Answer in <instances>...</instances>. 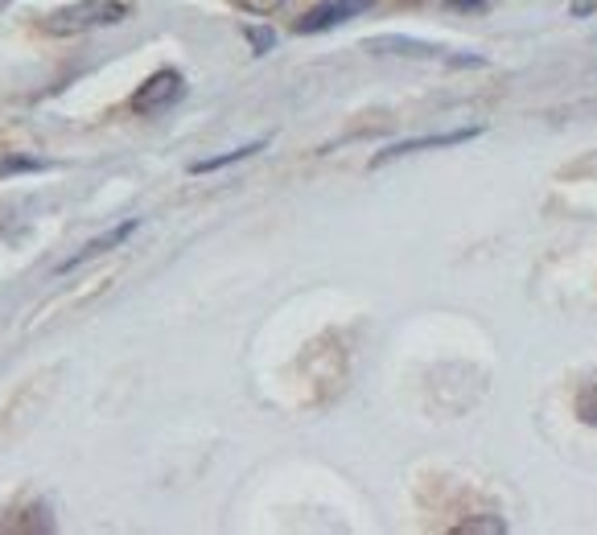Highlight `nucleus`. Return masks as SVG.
Masks as SVG:
<instances>
[{
	"label": "nucleus",
	"instance_id": "1",
	"mask_svg": "<svg viewBox=\"0 0 597 535\" xmlns=\"http://www.w3.org/2000/svg\"><path fill=\"white\" fill-rule=\"evenodd\" d=\"M128 17V4L124 0H74V4H62L54 13L42 17V30L54 33V38H71V33H91L103 30V25H120Z\"/></svg>",
	"mask_w": 597,
	"mask_h": 535
},
{
	"label": "nucleus",
	"instance_id": "2",
	"mask_svg": "<svg viewBox=\"0 0 597 535\" xmlns=\"http://www.w3.org/2000/svg\"><path fill=\"white\" fill-rule=\"evenodd\" d=\"M186 95V79L177 71H153L141 83V91L132 95V112L136 116H161V112H169L177 100Z\"/></svg>",
	"mask_w": 597,
	"mask_h": 535
},
{
	"label": "nucleus",
	"instance_id": "3",
	"mask_svg": "<svg viewBox=\"0 0 597 535\" xmlns=\"http://www.w3.org/2000/svg\"><path fill=\"white\" fill-rule=\"evenodd\" d=\"M375 0H318L301 21H297V33H321V30H334L342 21L359 13H371Z\"/></svg>",
	"mask_w": 597,
	"mask_h": 535
},
{
	"label": "nucleus",
	"instance_id": "4",
	"mask_svg": "<svg viewBox=\"0 0 597 535\" xmlns=\"http://www.w3.org/2000/svg\"><path fill=\"white\" fill-rule=\"evenodd\" d=\"M482 128H457V132H441V136H416V141H400V145L383 148L371 165H388V161L404 157V153H421V148H445V145H462V141H474Z\"/></svg>",
	"mask_w": 597,
	"mask_h": 535
},
{
	"label": "nucleus",
	"instance_id": "5",
	"mask_svg": "<svg viewBox=\"0 0 597 535\" xmlns=\"http://www.w3.org/2000/svg\"><path fill=\"white\" fill-rule=\"evenodd\" d=\"M367 50H371V54H395V59H445L441 45L416 42V38H395V33H388V38H371Z\"/></svg>",
	"mask_w": 597,
	"mask_h": 535
},
{
	"label": "nucleus",
	"instance_id": "6",
	"mask_svg": "<svg viewBox=\"0 0 597 535\" xmlns=\"http://www.w3.org/2000/svg\"><path fill=\"white\" fill-rule=\"evenodd\" d=\"M132 232H136V218H128V223H120L116 232L100 235V239H91V244L83 247V251H74L71 260H62V272H71L74 264H88L91 256H100V251H112V247H116V244H124V239H128Z\"/></svg>",
	"mask_w": 597,
	"mask_h": 535
},
{
	"label": "nucleus",
	"instance_id": "7",
	"mask_svg": "<svg viewBox=\"0 0 597 535\" xmlns=\"http://www.w3.org/2000/svg\"><path fill=\"white\" fill-rule=\"evenodd\" d=\"M573 412H577V420L581 424H589V429H597V375H589L577 388V400H573Z\"/></svg>",
	"mask_w": 597,
	"mask_h": 535
},
{
	"label": "nucleus",
	"instance_id": "8",
	"mask_svg": "<svg viewBox=\"0 0 597 535\" xmlns=\"http://www.w3.org/2000/svg\"><path fill=\"white\" fill-rule=\"evenodd\" d=\"M260 148H264V141H256V145H244V148H231V153H223V157L194 161V165H189V174H215V169H223V165H235V161H248V157H256Z\"/></svg>",
	"mask_w": 597,
	"mask_h": 535
},
{
	"label": "nucleus",
	"instance_id": "9",
	"mask_svg": "<svg viewBox=\"0 0 597 535\" xmlns=\"http://www.w3.org/2000/svg\"><path fill=\"white\" fill-rule=\"evenodd\" d=\"M235 4H239V9H248V13L268 17V13H277V9H280V4H285V0H235Z\"/></svg>",
	"mask_w": 597,
	"mask_h": 535
},
{
	"label": "nucleus",
	"instance_id": "10",
	"mask_svg": "<svg viewBox=\"0 0 597 535\" xmlns=\"http://www.w3.org/2000/svg\"><path fill=\"white\" fill-rule=\"evenodd\" d=\"M248 38H251V50H256V54H264L268 45L277 42V38H272V30H248Z\"/></svg>",
	"mask_w": 597,
	"mask_h": 535
},
{
	"label": "nucleus",
	"instance_id": "11",
	"mask_svg": "<svg viewBox=\"0 0 597 535\" xmlns=\"http://www.w3.org/2000/svg\"><path fill=\"white\" fill-rule=\"evenodd\" d=\"M453 9H482V0H450Z\"/></svg>",
	"mask_w": 597,
	"mask_h": 535
}]
</instances>
